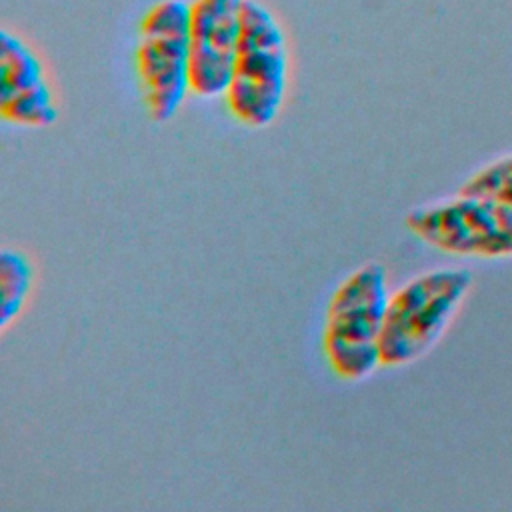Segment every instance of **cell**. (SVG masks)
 Masks as SVG:
<instances>
[{
	"label": "cell",
	"instance_id": "6da1fadb",
	"mask_svg": "<svg viewBox=\"0 0 512 512\" xmlns=\"http://www.w3.org/2000/svg\"><path fill=\"white\" fill-rule=\"evenodd\" d=\"M290 82V46L278 16L260 0H246L242 36L224 100L248 128H266L282 112Z\"/></svg>",
	"mask_w": 512,
	"mask_h": 512
},
{
	"label": "cell",
	"instance_id": "7a4b0ae2",
	"mask_svg": "<svg viewBox=\"0 0 512 512\" xmlns=\"http://www.w3.org/2000/svg\"><path fill=\"white\" fill-rule=\"evenodd\" d=\"M390 294L386 268L378 262L358 266L332 292L322 350L328 366L342 380H364L382 366L380 336Z\"/></svg>",
	"mask_w": 512,
	"mask_h": 512
},
{
	"label": "cell",
	"instance_id": "3957f363",
	"mask_svg": "<svg viewBox=\"0 0 512 512\" xmlns=\"http://www.w3.org/2000/svg\"><path fill=\"white\" fill-rule=\"evenodd\" d=\"M474 284L466 268L426 270L390 294L380 336L382 366L398 368L422 358L446 332Z\"/></svg>",
	"mask_w": 512,
	"mask_h": 512
},
{
	"label": "cell",
	"instance_id": "277c9868",
	"mask_svg": "<svg viewBox=\"0 0 512 512\" xmlns=\"http://www.w3.org/2000/svg\"><path fill=\"white\" fill-rule=\"evenodd\" d=\"M148 116L168 122L190 88V2L160 0L140 20L134 52Z\"/></svg>",
	"mask_w": 512,
	"mask_h": 512
},
{
	"label": "cell",
	"instance_id": "5b68a950",
	"mask_svg": "<svg viewBox=\"0 0 512 512\" xmlns=\"http://www.w3.org/2000/svg\"><path fill=\"white\" fill-rule=\"evenodd\" d=\"M408 230L428 246L454 256L510 258L512 206L462 194L414 208Z\"/></svg>",
	"mask_w": 512,
	"mask_h": 512
},
{
	"label": "cell",
	"instance_id": "8992f818",
	"mask_svg": "<svg viewBox=\"0 0 512 512\" xmlns=\"http://www.w3.org/2000/svg\"><path fill=\"white\" fill-rule=\"evenodd\" d=\"M246 0L190 2V88L200 98L226 94L242 36Z\"/></svg>",
	"mask_w": 512,
	"mask_h": 512
},
{
	"label": "cell",
	"instance_id": "52a82bcc",
	"mask_svg": "<svg viewBox=\"0 0 512 512\" xmlns=\"http://www.w3.org/2000/svg\"><path fill=\"white\" fill-rule=\"evenodd\" d=\"M0 116L20 128H48L60 116L42 56L8 28L0 30Z\"/></svg>",
	"mask_w": 512,
	"mask_h": 512
},
{
	"label": "cell",
	"instance_id": "ba28073f",
	"mask_svg": "<svg viewBox=\"0 0 512 512\" xmlns=\"http://www.w3.org/2000/svg\"><path fill=\"white\" fill-rule=\"evenodd\" d=\"M36 282L32 258L14 246L0 250V330L6 332L24 312Z\"/></svg>",
	"mask_w": 512,
	"mask_h": 512
},
{
	"label": "cell",
	"instance_id": "9c48e42d",
	"mask_svg": "<svg viewBox=\"0 0 512 512\" xmlns=\"http://www.w3.org/2000/svg\"><path fill=\"white\" fill-rule=\"evenodd\" d=\"M460 192L512 206V154L502 156L476 170L462 184Z\"/></svg>",
	"mask_w": 512,
	"mask_h": 512
}]
</instances>
